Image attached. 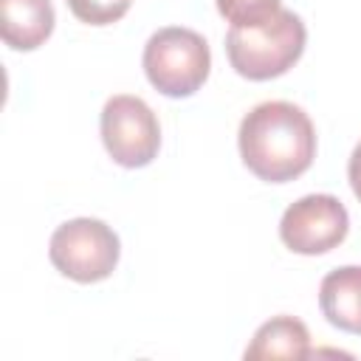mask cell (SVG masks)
<instances>
[{
    "mask_svg": "<svg viewBox=\"0 0 361 361\" xmlns=\"http://www.w3.org/2000/svg\"><path fill=\"white\" fill-rule=\"evenodd\" d=\"M243 164L265 183H288L310 169L316 130L293 102H262L251 107L237 133Z\"/></svg>",
    "mask_w": 361,
    "mask_h": 361,
    "instance_id": "1",
    "label": "cell"
},
{
    "mask_svg": "<svg viewBox=\"0 0 361 361\" xmlns=\"http://www.w3.org/2000/svg\"><path fill=\"white\" fill-rule=\"evenodd\" d=\"M305 39L307 31L299 14L279 8L262 23L231 25L226 34V54L240 76L251 82H265L282 76L299 62Z\"/></svg>",
    "mask_w": 361,
    "mask_h": 361,
    "instance_id": "2",
    "label": "cell"
},
{
    "mask_svg": "<svg viewBox=\"0 0 361 361\" xmlns=\"http://www.w3.org/2000/svg\"><path fill=\"white\" fill-rule=\"evenodd\" d=\"M144 73L149 85L172 99L192 96L203 87L212 68L209 42L183 25L158 28L144 45Z\"/></svg>",
    "mask_w": 361,
    "mask_h": 361,
    "instance_id": "3",
    "label": "cell"
},
{
    "mask_svg": "<svg viewBox=\"0 0 361 361\" xmlns=\"http://www.w3.org/2000/svg\"><path fill=\"white\" fill-rule=\"evenodd\" d=\"M118 237L116 231L96 217H76L62 223L51 234L48 257L54 268L73 282H102L118 265Z\"/></svg>",
    "mask_w": 361,
    "mask_h": 361,
    "instance_id": "4",
    "label": "cell"
},
{
    "mask_svg": "<svg viewBox=\"0 0 361 361\" xmlns=\"http://www.w3.org/2000/svg\"><path fill=\"white\" fill-rule=\"evenodd\" d=\"M102 141L110 158L127 169L147 166L161 147V127L141 96L118 93L102 107Z\"/></svg>",
    "mask_w": 361,
    "mask_h": 361,
    "instance_id": "5",
    "label": "cell"
},
{
    "mask_svg": "<svg viewBox=\"0 0 361 361\" xmlns=\"http://www.w3.org/2000/svg\"><path fill=\"white\" fill-rule=\"evenodd\" d=\"M350 231V214L336 195H305L279 220L282 243L296 254H327Z\"/></svg>",
    "mask_w": 361,
    "mask_h": 361,
    "instance_id": "6",
    "label": "cell"
},
{
    "mask_svg": "<svg viewBox=\"0 0 361 361\" xmlns=\"http://www.w3.org/2000/svg\"><path fill=\"white\" fill-rule=\"evenodd\" d=\"M54 31L51 0H0V34L14 51L39 48Z\"/></svg>",
    "mask_w": 361,
    "mask_h": 361,
    "instance_id": "7",
    "label": "cell"
},
{
    "mask_svg": "<svg viewBox=\"0 0 361 361\" xmlns=\"http://www.w3.org/2000/svg\"><path fill=\"white\" fill-rule=\"evenodd\" d=\"M319 307L333 327L361 336V265L330 271L319 285Z\"/></svg>",
    "mask_w": 361,
    "mask_h": 361,
    "instance_id": "8",
    "label": "cell"
},
{
    "mask_svg": "<svg viewBox=\"0 0 361 361\" xmlns=\"http://www.w3.org/2000/svg\"><path fill=\"white\" fill-rule=\"evenodd\" d=\"M310 355V333L293 316H274L265 322L251 344L245 347V358H307Z\"/></svg>",
    "mask_w": 361,
    "mask_h": 361,
    "instance_id": "9",
    "label": "cell"
},
{
    "mask_svg": "<svg viewBox=\"0 0 361 361\" xmlns=\"http://www.w3.org/2000/svg\"><path fill=\"white\" fill-rule=\"evenodd\" d=\"M282 6L279 0H217V11L231 25H254L276 14Z\"/></svg>",
    "mask_w": 361,
    "mask_h": 361,
    "instance_id": "10",
    "label": "cell"
},
{
    "mask_svg": "<svg viewBox=\"0 0 361 361\" xmlns=\"http://www.w3.org/2000/svg\"><path fill=\"white\" fill-rule=\"evenodd\" d=\"M130 3L133 0H68V8L87 25H110L127 14Z\"/></svg>",
    "mask_w": 361,
    "mask_h": 361,
    "instance_id": "11",
    "label": "cell"
},
{
    "mask_svg": "<svg viewBox=\"0 0 361 361\" xmlns=\"http://www.w3.org/2000/svg\"><path fill=\"white\" fill-rule=\"evenodd\" d=\"M347 178H350V186L355 192V197L361 200V141L355 144L353 155H350V164H347Z\"/></svg>",
    "mask_w": 361,
    "mask_h": 361,
    "instance_id": "12",
    "label": "cell"
}]
</instances>
